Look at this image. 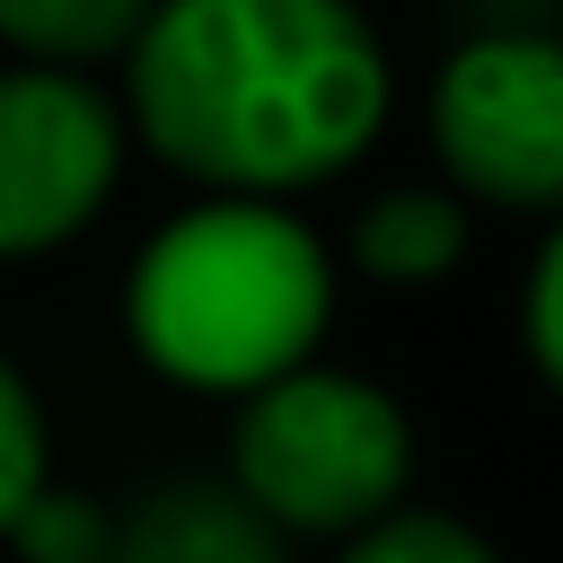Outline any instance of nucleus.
Segmentation results:
<instances>
[{"label": "nucleus", "instance_id": "f257e3e1", "mask_svg": "<svg viewBox=\"0 0 563 563\" xmlns=\"http://www.w3.org/2000/svg\"><path fill=\"white\" fill-rule=\"evenodd\" d=\"M123 106L167 167L282 202L378 141L396 70L352 0H158L123 53Z\"/></svg>", "mask_w": 563, "mask_h": 563}, {"label": "nucleus", "instance_id": "f03ea898", "mask_svg": "<svg viewBox=\"0 0 563 563\" xmlns=\"http://www.w3.org/2000/svg\"><path fill=\"white\" fill-rule=\"evenodd\" d=\"M334 317V255L325 238L282 211V202H246V194H202L194 211H176L123 282V334L132 352L202 396H255L290 369H308V352L325 343Z\"/></svg>", "mask_w": 563, "mask_h": 563}, {"label": "nucleus", "instance_id": "7ed1b4c3", "mask_svg": "<svg viewBox=\"0 0 563 563\" xmlns=\"http://www.w3.org/2000/svg\"><path fill=\"white\" fill-rule=\"evenodd\" d=\"M413 422L361 369H290L255 387L229 422V493L290 537H361L405 510Z\"/></svg>", "mask_w": 563, "mask_h": 563}, {"label": "nucleus", "instance_id": "20e7f679", "mask_svg": "<svg viewBox=\"0 0 563 563\" xmlns=\"http://www.w3.org/2000/svg\"><path fill=\"white\" fill-rule=\"evenodd\" d=\"M431 141L457 176V202L475 194L501 211L563 220V35H466L431 79Z\"/></svg>", "mask_w": 563, "mask_h": 563}, {"label": "nucleus", "instance_id": "39448f33", "mask_svg": "<svg viewBox=\"0 0 563 563\" xmlns=\"http://www.w3.org/2000/svg\"><path fill=\"white\" fill-rule=\"evenodd\" d=\"M123 176V114L79 70H0V255L79 238Z\"/></svg>", "mask_w": 563, "mask_h": 563}, {"label": "nucleus", "instance_id": "423d86ee", "mask_svg": "<svg viewBox=\"0 0 563 563\" xmlns=\"http://www.w3.org/2000/svg\"><path fill=\"white\" fill-rule=\"evenodd\" d=\"M106 563H282V528H264L229 484H158L114 519Z\"/></svg>", "mask_w": 563, "mask_h": 563}, {"label": "nucleus", "instance_id": "0eeeda50", "mask_svg": "<svg viewBox=\"0 0 563 563\" xmlns=\"http://www.w3.org/2000/svg\"><path fill=\"white\" fill-rule=\"evenodd\" d=\"M352 264H361L369 282H396V290L457 273V264H466V202H457L449 185H396V194L361 202V220H352Z\"/></svg>", "mask_w": 563, "mask_h": 563}, {"label": "nucleus", "instance_id": "6e6552de", "mask_svg": "<svg viewBox=\"0 0 563 563\" xmlns=\"http://www.w3.org/2000/svg\"><path fill=\"white\" fill-rule=\"evenodd\" d=\"M158 0H0V44L35 70H79L88 62H114L141 44Z\"/></svg>", "mask_w": 563, "mask_h": 563}, {"label": "nucleus", "instance_id": "1a4fd4ad", "mask_svg": "<svg viewBox=\"0 0 563 563\" xmlns=\"http://www.w3.org/2000/svg\"><path fill=\"white\" fill-rule=\"evenodd\" d=\"M334 563H501V545L484 537V528H466L457 510H387L378 528H361V537H343V554Z\"/></svg>", "mask_w": 563, "mask_h": 563}, {"label": "nucleus", "instance_id": "9d476101", "mask_svg": "<svg viewBox=\"0 0 563 563\" xmlns=\"http://www.w3.org/2000/svg\"><path fill=\"white\" fill-rule=\"evenodd\" d=\"M53 484V440H44V405L26 387V369L0 352V537L18 528V510Z\"/></svg>", "mask_w": 563, "mask_h": 563}, {"label": "nucleus", "instance_id": "9b49d317", "mask_svg": "<svg viewBox=\"0 0 563 563\" xmlns=\"http://www.w3.org/2000/svg\"><path fill=\"white\" fill-rule=\"evenodd\" d=\"M9 545H18V563H106V554H114V519H106L88 493L44 484V493L18 510Z\"/></svg>", "mask_w": 563, "mask_h": 563}, {"label": "nucleus", "instance_id": "f8f14e48", "mask_svg": "<svg viewBox=\"0 0 563 563\" xmlns=\"http://www.w3.org/2000/svg\"><path fill=\"white\" fill-rule=\"evenodd\" d=\"M519 343L537 361V378L563 396V220L545 229L537 264H528V290H519Z\"/></svg>", "mask_w": 563, "mask_h": 563}]
</instances>
